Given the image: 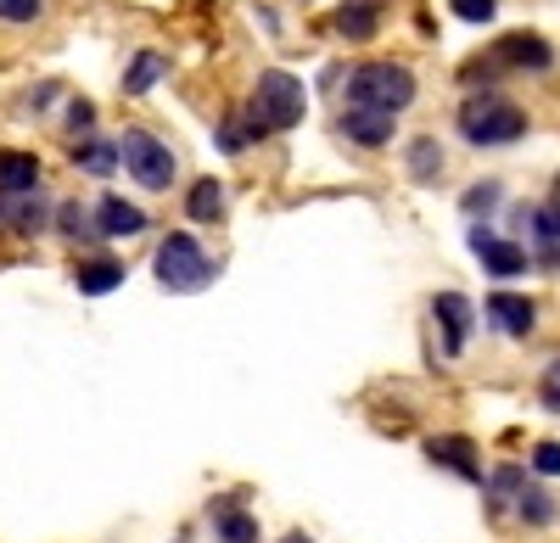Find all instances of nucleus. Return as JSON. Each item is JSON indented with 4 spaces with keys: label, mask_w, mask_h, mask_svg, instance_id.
Returning a JSON list of instances; mask_svg holds the SVG:
<instances>
[{
    "label": "nucleus",
    "mask_w": 560,
    "mask_h": 543,
    "mask_svg": "<svg viewBox=\"0 0 560 543\" xmlns=\"http://www.w3.org/2000/svg\"><path fill=\"white\" fill-rule=\"evenodd\" d=\"M45 12V0H0V23H34Z\"/></svg>",
    "instance_id": "nucleus-27"
},
{
    "label": "nucleus",
    "mask_w": 560,
    "mask_h": 543,
    "mask_svg": "<svg viewBox=\"0 0 560 543\" xmlns=\"http://www.w3.org/2000/svg\"><path fill=\"white\" fill-rule=\"evenodd\" d=\"M448 12H454L459 23H493L499 0H448Z\"/></svg>",
    "instance_id": "nucleus-25"
},
{
    "label": "nucleus",
    "mask_w": 560,
    "mask_h": 543,
    "mask_svg": "<svg viewBox=\"0 0 560 543\" xmlns=\"http://www.w3.org/2000/svg\"><path fill=\"white\" fill-rule=\"evenodd\" d=\"M303 113H308V90H303V79H298V73H287V68L258 73L253 102H247V123H253V134L298 129V123H303Z\"/></svg>",
    "instance_id": "nucleus-1"
},
{
    "label": "nucleus",
    "mask_w": 560,
    "mask_h": 543,
    "mask_svg": "<svg viewBox=\"0 0 560 543\" xmlns=\"http://www.w3.org/2000/svg\"><path fill=\"white\" fill-rule=\"evenodd\" d=\"M45 224H51V202H45L39 191H28V197H0V231L39 236Z\"/></svg>",
    "instance_id": "nucleus-9"
},
{
    "label": "nucleus",
    "mask_w": 560,
    "mask_h": 543,
    "mask_svg": "<svg viewBox=\"0 0 560 543\" xmlns=\"http://www.w3.org/2000/svg\"><path fill=\"white\" fill-rule=\"evenodd\" d=\"M90 123H96V107L73 102V107H68V129H73V134H90Z\"/></svg>",
    "instance_id": "nucleus-31"
},
{
    "label": "nucleus",
    "mask_w": 560,
    "mask_h": 543,
    "mask_svg": "<svg viewBox=\"0 0 560 543\" xmlns=\"http://www.w3.org/2000/svg\"><path fill=\"white\" fill-rule=\"evenodd\" d=\"M432 314H438V326H443V347L448 353H465V337H471V326H477L471 303H465L459 292H438L432 297Z\"/></svg>",
    "instance_id": "nucleus-10"
},
{
    "label": "nucleus",
    "mask_w": 560,
    "mask_h": 543,
    "mask_svg": "<svg viewBox=\"0 0 560 543\" xmlns=\"http://www.w3.org/2000/svg\"><path fill=\"white\" fill-rule=\"evenodd\" d=\"M488 68H516V73H549L555 68V45L538 39V34H504L493 51H488Z\"/></svg>",
    "instance_id": "nucleus-6"
},
{
    "label": "nucleus",
    "mask_w": 560,
    "mask_h": 543,
    "mask_svg": "<svg viewBox=\"0 0 560 543\" xmlns=\"http://www.w3.org/2000/svg\"><path fill=\"white\" fill-rule=\"evenodd\" d=\"M499 202V186H493V179H488V186H471V191H465V213H488Z\"/></svg>",
    "instance_id": "nucleus-29"
},
{
    "label": "nucleus",
    "mask_w": 560,
    "mask_h": 543,
    "mask_svg": "<svg viewBox=\"0 0 560 543\" xmlns=\"http://www.w3.org/2000/svg\"><path fill=\"white\" fill-rule=\"evenodd\" d=\"M427 460H438V465L459 471L465 482H482V465H477L471 437H427Z\"/></svg>",
    "instance_id": "nucleus-15"
},
{
    "label": "nucleus",
    "mask_w": 560,
    "mask_h": 543,
    "mask_svg": "<svg viewBox=\"0 0 560 543\" xmlns=\"http://www.w3.org/2000/svg\"><path fill=\"white\" fill-rule=\"evenodd\" d=\"M152 269H158V281H163L168 292H202V286L213 281V258L202 252V241H197V236H185V231L163 236V247H158Z\"/></svg>",
    "instance_id": "nucleus-4"
},
{
    "label": "nucleus",
    "mask_w": 560,
    "mask_h": 543,
    "mask_svg": "<svg viewBox=\"0 0 560 543\" xmlns=\"http://www.w3.org/2000/svg\"><path fill=\"white\" fill-rule=\"evenodd\" d=\"M28 191H39V157L7 146L0 152V197H28Z\"/></svg>",
    "instance_id": "nucleus-13"
},
{
    "label": "nucleus",
    "mask_w": 560,
    "mask_h": 543,
    "mask_svg": "<svg viewBox=\"0 0 560 543\" xmlns=\"http://www.w3.org/2000/svg\"><path fill=\"white\" fill-rule=\"evenodd\" d=\"M471 252H477V263L488 269V275H499V281L527 275V252H522L516 241L493 236V231H471Z\"/></svg>",
    "instance_id": "nucleus-7"
},
{
    "label": "nucleus",
    "mask_w": 560,
    "mask_h": 543,
    "mask_svg": "<svg viewBox=\"0 0 560 543\" xmlns=\"http://www.w3.org/2000/svg\"><path fill=\"white\" fill-rule=\"evenodd\" d=\"M527 224L538 231V241H544V247H560V208H555V202H549V208H533V213H527Z\"/></svg>",
    "instance_id": "nucleus-24"
},
{
    "label": "nucleus",
    "mask_w": 560,
    "mask_h": 543,
    "mask_svg": "<svg viewBox=\"0 0 560 543\" xmlns=\"http://www.w3.org/2000/svg\"><path fill=\"white\" fill-rule=\"evenodd\" d=\"M185 213H191L197 224H219V219H224V186H219L213 174L191 186V197H185Z\"/></svg>",
    "instance_id": "nucleus-17"
},
{
    "label": "nucleus",
    "mask_w": 560,
    "mask_h": 543,
    "mask_svg": "<svg viewBox=\"0 0 560 543\" xmlns=\"http://www.w3.org/2000/svg\"><path fill=\"white\" fill-rule=\"evenodd\" d=\"M213 527H219V543H258V516L236 505H213Z\"/></svg>",
    "instance_id": "nucleus-18"
},
{
    "label": "nucleus",
    "mask_w": 560,
    "mask_h": 543,
    "mask_svg": "<svg viewBox=\"0 0 560 543\" xmlns=\"http://www.w3.org/2000/svg\"><path fill=\"white\" fill-rule=\"evenodd\" d=\"M533 471L538 476H560V442H538L533 448Z\"/></svg>",
    "instance_id": "nucleus-28"
},
{
    "label": "nucleus",
    "mask_w": 560,
    "mask_h": 543,
    "mask_svg": "<svg viewBox=\"0 0 560 543\" xmlns=\"http://www.w3.org/2000/svg\"><path fill=\"white\" fill-rule=\"evenodd\" d=\"M163 73H168V62H163L158 51H140V57L129 62V73H124V96H147Z\"/></svg>",
    "instance_id": "nucleus-19"
},
{
    "label": "nucleus",
    "mask_w": 560,
    "mask_h": 543,
    "mask_svg": "<svg viewBox=\"0 0 560 543\" xmlns=\"http://www.w3.org/2000/svg\"><path fill=\"white\" fill-rule=\"evenodd\" d=\"M118 157H124V168L135 174V186H140V191H168V186H174V174H179L174 152L158 141V134H147V129H129L124 141H118Z\"/></svg>",
    "instance_id": "nucleus-5"
},
{
    "label": "nucleus",
    "mask_w": 560,
    "mask_h": 543,
    "mask_svg": "<svg viewBox=\"0 0 560 543\" xmlns=\"http://www.w3.org/2000/svg\"><path fill=\"white\" fill-rule=\"evenodd\" d=\"M57 231H62L68 241H90V236H102V231H96V219H90L79 202H62V208H57Z\"/></svg>",
    "instance_id": "nucleus-22"
},
{
    "label": "nucleus",
    "mask_w": 560,
    "mask_h": 543,
    "mask_svg": "<svg viewBox=\"0 0 560 543\" xmlns=\"http://www.w3.org/2000/svg\"><path fill=\"white\" fill-rule=\"evenodd\" d=\"M488 487H493V499H499V505H504V499H516V493H522V487H527V476H522V471H516V465H499V471H493V482H488Z\"/></svg>",
    "instance_id": "nucleus-26"
},
{
    "label": "nucleus",
    "mask_w": 560,
    "mask_h": 543,
    "mask_svg": "<svg viewBox=\"0 0 560 543\" xmlns=\"http://www.w3.org/2000/svg\"><path fill=\"white\" fill-rule=\"evenodd\" d=\"M393 129H398L393 113H370V107H348V113H342V134H348V141H359V146H370V152L387 146Z\"/></svg>",
    "instance_id": "nucleus-12"
},
{
    "label": "nucleus",
    "mask_w": 560,
    "mask_h": 543,
    "mask_svg": "<svg viewBox=\"0 0 560 543\" xmlns=\"http://www.w3.org/2000/svg\"><path fill=\"white\" fill-rule=\"evenodd\" d=\"M280 543H308V538H303V532H287V538H280Z\"/></svg>",
    "instance_id": "nucleus-32"
},
{
    "label": "nucleus",
    "mask_w": 560,
    "mask_h": 543,
    "mask_svg": "<svg viewBox=\"0 0 560 543\" xmlns=\"http://www.w3.org/2000/svg\"><path fill=\"white\" fill-rule=\"evenodd\" d=\"M96 231H102V236H140V231H147V213H140L135 202H124V197H102Z\"/></svg>",
    "instance_id": "nucleus-16"
},
{
    "label": "nucleus",
    "mask_w": 560,
    "mask_h": 543,
    "mask_svg": "<svg viewBox=\"0 0 560 543\" xmlns=\"http://www.w3.org/2000/svg\"><path fill=\"white\" fill-rule=\"evenodd\" d=\"M527 134V113L504 96H471L459 107V141L471 146H516Z\"/></svg>",
    "instance_id": "nucleus-3"
},
{
    "label": "nucleus",
    "mask_w": 560,
    "mask_h": 543,
    "mask_svg": "<svg viewBox=\"0 0 560 543\" xmlns=\"http://www.w3.org/2000/svg\"><path fill=\"white\" fill-rule=\"evenodd\" d=\"M538 392H544V410H560V358L544 370V387H538Z\"/></svg>",
    "instance_id": "nucleus-30"
},
{
    "label": "nucleus",
    "mask_w": 560,
    "mask_h": 543,
    "mask_svg": "<svg viewBox=\"0 0 560 543\" xmlns=\"http://www.w3.org/2000/svg\"><path fill=\"white\" fill-rule=\"evenodd\" d=\"M516 516H522V521H533V527H549V521H555L549 493H538V487H522V493H516Z\"/></svg>",
    "instance_id": "nucleus-23"
},
{
    "label": "nucleus",
    "mask_w": 560,
    "mask_h": 543,
    "mask_svg": "<svg viewBox=\"0 0 560 543\" xmlns=\"http://www.w3.org/2000/svg\"><path fill=\"white\" fill-rule=\"evenodd\" d=\"M488 320H493L510 342H527L533 326H538V308H533V297H522V292H493V297H488Z\"/></svg>",
    "instance_id": "nucleus-8"
},
{
    "label": "nucleus",
    "mask_w": 560,
    "mask_h": 543,
    "mask_svg": "<svg viewBox=\"0 0 560 543\" xmlns=\"http://www.w3.org/2000/svg\"><path fill=\"white\" fill-rule=\"evenodd\" d=\"M415 102V73L404 62H364L348 73V107H370V113H404Z\"/></svg>",
    "instance_id": "nucleus-2"
},
{
    "label": "nucleus",
    "mask_w": 560,
    "mask_h": 543,
    "mask_svg": "<svg viewBox=\"0 0 560 543\" xmlns=\"http://www.w3.org/2000/svg\"><path fill=\"white\" fill-rule=\"evenodd\" d=\"M73 286L84 297H107L124 286V258H79L73 263Z\"/></svg>",
    "instance_id": "nucleus-11"
},
{
    "label": "nucleus",
    "mask_w": 560,
    "mask_h": 543,
    "mask_svg": "<svg viewBox=\"0 0 560 543\" xmlns=\"http://www.w3.org/2000/svg\"><path fill=\"white\" fill-rule=\"evenodd\" d=\"M337 34L364 45V39H376L382 34V0H342L337 7Z\"/></svg>",
    "instance_id": "nucleus-14"
},
{
    "label": "nucleus",
    "mask_w": 560,
    "mask_h": 543,
    "mask_svg": "<svg viewBox=\"0 0 560 543\" xmlns=\"http://www.w3.org/2000/svg\"><path fill=\"white\" fill-rule=\"evenodd\" d=\"M555 208H560V179H555Z\"/></svg>",
    "instance_id": "nucleus-33"
},
{
    "label": "nucleus",
    "mask_w": 560,
    "mask_h": 543,
    "mask_svg": "<svg viewBox=\"0 0 560 543\" xmlns=\"http://www.w3.org/2000/svg\"><path fill=\"white\" fill-rule=\"evenodd\" d=\"M409 174L415 179H438L443 174V146L432 141V134H420V141L409 146Z\"/></svg>",
    "instance_id": "nucleus-21"
},
{
    "label": "nucleus",
    "mask_w": 560,
    "mask_h": 543,
    "mask_svg": "<svg viewBox=\"0 0 560 543\" xmlns=\"http://www.w3.org/2000/svg\"><path fill=\"white\" fill-rule=\"evenodd\" d=\"M118 163L124 157L113 141H73V168H84V174H113Z\"/></svg>",
    "instance_id": "nucleus-20"
}]
</instances>
